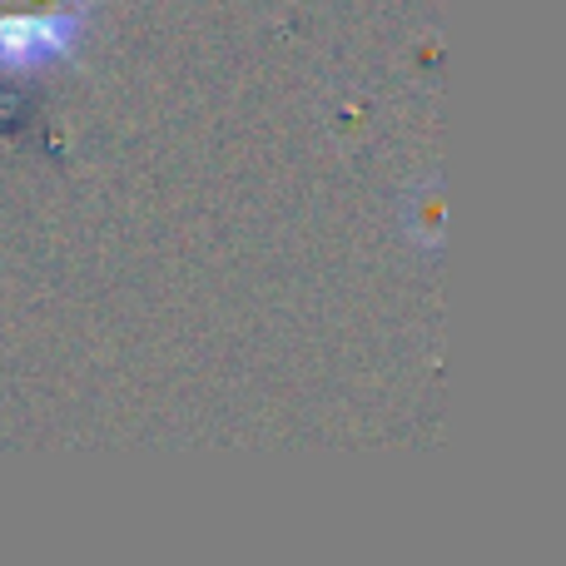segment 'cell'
Here are the masks:
<instances>
[{
  "label": "cell",
  "instance_id": "cell-1",
  "mask_svg": "<svg viewBox=\"0 0 566 566\" xmlns=\"http://www.w3.org/2000/svg\"><path fill=\"white\" fill-rule=\"evenodd\" d=\"M90 20L75 6H0V75H35L75 55Z\"/></svg>",
  "mask_w": 566,
  "mask_h": 566
},
{
  "label": "cell",
  "instance_id": "cell-2",
  "mask_svg": "<svg viewBox=\"0 0 566 566\" xmlns=\"http://www.w3.org/2000/svg\"><path fill=\"white\" fill-rule=\"evenodd\" d=\"M0 6H80V0H0Z\"/></svg>",
  "mask_w": 566,
  "mask_h": 566
}]
</instances>
